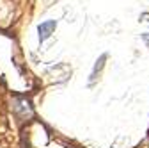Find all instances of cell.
Listing matches in <instances>:
<instances>
[{
	"mask_svg": "<svg viewBox=\"0 0 149 148\" xmlns=\"http://www.w3.org/2000/svg\"><path fill=\"white\" fill-rule=\"evenodd\" d=\"M53 29H55V22H45V23H41L39 25V39L41 41L48 39L50 34L53 32Z\"/></svg>",
	"mask_w": 149,
	"mask_h": 148,
	"instance_id": "cell-1",
	"label": "cell"
}]
</instances>
